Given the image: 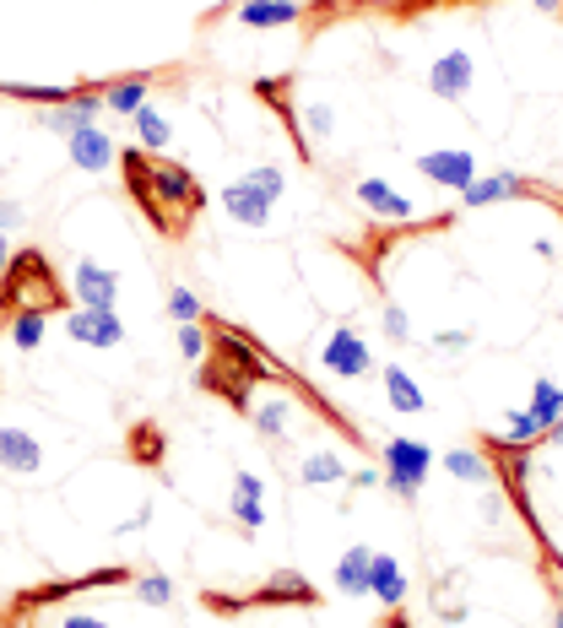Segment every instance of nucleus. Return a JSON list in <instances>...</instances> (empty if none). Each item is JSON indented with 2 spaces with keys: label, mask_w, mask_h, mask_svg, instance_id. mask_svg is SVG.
Returning <instances> with one entry per match:
<instances>
[{
  "label": "nucleus",
  "mask_w": 563,
  "mask_h": 628,
  "mask_svg": "<svg viewBox=\"0 0 563 628\" xmlns=\"http://www.w3.org/2000/svg\"><path fill=\"white\" fill-rule=\"evenodd\" d=\"M352 201H358L363 212L385 217V222H412V217H418V206H412L402 190H391L385 179H358V184H352Z\"/></svg>",
  "instance_id": "obj_7"
},
{
  "label": "nucleus",
  "mask_w": 563,
  "mask_h": 628,
  "mask_svg": "<svg viewBox=\"0 0 563 628\" xmlns=\"http://www.w3.org/2000/svg\"><path fill=\"white\" fill-rule=\"evenodd\" d=\"M433 347H439V352H466V347H471V336H466V330H439V336H433Z\"/></svg>",
  "instance_id": "obj_37"
},
{
  "label": "nucleus",
  "mask_w": 563,
  "mask_h": 628,
  "mask_svg": "<svg viewBox=\"0 0 563 628\" xmlns=\"http://www.w3.org/2000/svg\"><path fill=\"white\" fill-rule=\"evenodd\" d=\"M504 509H510V504H504V493H482V520H488V526H499V520H504Z\"/></svg>",
  "instance_id": "obj_38"
},
{
  "label": "nucleus",
  "mask_w": 563,
  "mask_h": 628,
  "mask_svg": "<svg viewBox=\"0 0 563 628\" xmlns=\"http://www.w3.org/2000/svg\"><path fill=\"white\" fill-rule=\"evenodd\" d=\"M298 131H303V147L331 142V136H336V114H331V104H325V98H309V104H303V125H298Z\"/></svg>",
  "instance_id": "obj_22"
},
{
  "label": "nucleus",
  "mask_w": 563,
  "mask_h": 628,
  "mask_svg": "<svg viewBox=\"0 0 563 628\" xmlns=\"http://www.w3.org/2000/svg\"><path fill=\"white\" fill-rule=\"evenodd\" d=\"M71 288H76V304H82V310H115V299H120V277L104 271L98 261H82V266L71 271Z\"/></svg>",
  "instance_id": "obj_9"
},
{
  "label": "nucleus",
  "mask_w": 563,
  "mask_h": 628,
  "mask_svg": "<svg viewBox=\"0 0 563 628\" xmlns=\"http://www.w3.org/2000/svg\"><path fill=\"white\" fill-rule=\"evenodd\" d=\"M559 195H563V184H559Z\"/></svg>",
  "instance_id": "obj_45"
},
{
  "label": "nucleus",
  "mask_w": 563,
  "mask_h": 628,
  "mask_svg": "<svg viewBox=\"0 0 563 628\" xmlns=\"http://www.w3.org/2000/svg\"><path fill=\"white\" fill-rule=\"evenodd\" d=\"M369 564H374V553H369L363 542L347 547L342 564H336V591H342V596H369Z\"/></svg>",
  "instance_id": "obj_17"
},
{
  "label": "nucleus",
  "mask_w": 563,
  "mask_h": 628,
  "mask_svg": "<svg viewBox=\"0 0 563 628\" xmlns=\"http://www.w3.org/2000/svg\"><path fill=\"white\" fill-rule=\"evenodd\" d=\"M233 498H266V482H261L255 471H239V476H233Z\"/></svg>",
  "instance_id": "obj_36"
},
{
  "label": "nucleus",
  "mask_w": 563,
  "mask_h": 628,
  "mask_svg": "<svg viewBox=\"0 0 563 628\" xmlns=\"http://www.w3.org/2000/svg\"><path fill=\"white\" fill-rule=\"evenodd\" d=\"M11 266V244H5V233H0V271Z\"/></svg>",
  "instance_id": "obj_42"
},
{
  "label": "nucleus",
  "mask_w": 563,
  "mask_h": 628,
  "mask_svg": "<svg viewBox=\"0 0 563 628\" xmlns=\"http://www.w3.org/2000/svg\"><path fill=\"white\" fill-rule=\"evenodd\" d=\"M233 515H239V526H250V531L266 526V504H261V498H233Z\"/></svg>",
  "instance_id": "obj_34"
},
{
  "label": "nucleus",
  "mask_w": 563,
  "mask_h": 628,
  "mask_svg": "<svg viewBox=\"0 0 563 628\" xmlns=\"http://www.w3.org/2000/svg\"><path fill=\"white\" fill-rule=\"evenodd\" d=\"M104 585H131V569H93L82 580H49L38 591H27L22 602L27 607H44V602H60V596H76V591H104Z\"/></svg>",
  "instance_id": "obj_11"
},
{
  "label": "nucleus",
  "mask_w": 563,
  "mask_h": 628,
  "mask_svg": "<svg viewBox=\"0 0 563 628\" xmlns=\"http://www.w3.org/2000/svg\"><path fill=\"white\" fill-rule=\"evenodd\" d=\"M233 11H239L244 27H292V22L303 16L298 0H239Z\"/></svg>",
  "instance_id": "obj_16"
},
{
  "label": "nucleus",
  "mask_w": 563,
  "mask_h": 628,
  "mask_svg": "<svg viewBox=\"0 0 563 628\" xmlns=\"http://www.w3.org/2000/svg\"><path fill=\"white\" fill-rule=\"evenodd\" d=\"M385 396H391V407H396V412H422V407H428V401H422V385L407 374V369H402V363H391V369H385Z\"/></svg>",
  "instance_id": "obj_20"
},
{
  "label": "nucleus",
  "mask_w": 563,
  "mask_h": 628,
  "mask_svg": "<svg viewBox=\"0 0 563 628\" xmlns=\"http://www.w3.org/2000/svg\"><path fill=\"white\" fill-rule=\"evenodd\" d=\"M131 585H136L141 602H152V607L173 602V580H168V575H141V580H131Z\"/></svg>",
  "instance_id": "obj_28"
},
{
  "label": "nucleus",
  "mask_w": 563,
  "mask_h": 628,
  "mask_svg": "<svg viewBox=\"0 0 563 628\" xmlns=\"http://www.w3.org/2000/svg\"><path fill=\"white\" fill-rule=\"evenodd\" d=\"M369 596L380 607H402L407 602V575H402V564L391 553H374V564H369Z\"/></svg>",
  "instance_id": "obj_14"
},
{
  "label": "nucleus",
  "mask_w": 563,
  "mask_h": 628,
  "mask_svg": "<svg viewBox=\"0 0 563 628\" xmlns=\"http://www.w3.org/2000/svg\"><path fill=\"white\" fill-rule=\"evenodd\" d=\"M553 628H563V607H559V624H553Z\"/></svg>",
  "instance_id": "obj_44"
},
{
  "label": "nucleus",
  "mask_w": 563,
  "mask_h": 628,
  "mask_svg": "<svg viewBox=\"0 0 563 628\" xmlns=\"http://www.w3.org/2000/svg\"><path fill=\"white\" fill-rule=\"evenodd\" d=\"M125 179H131V195L141 201V212L168 233V217H163V201H173V217L184 222L190 212H201V184L190 168L179 162H146V153H125Z\"/></svg>",
  "instance_id": "obj_1"
},
{
  "label": "nucleus",
  "mask_w": 563,
  "mask_h": 628,
  "mask_svg": "<svg viewBox=\"0 0 563 628\" xmlns=\"http://www.w3.org/2000/svg\"><path fill=\"white\" fill-rule=\"evenodd\" d=\"M82 87H22V82H0V98H22V104H44V109H60L71 104Z\"/></svg>",
  "instance_id": "obj_23"
},
{
  "label": "nucleus",
  "mask_w": 563,
  "mask_h": 628,
  "mask_svg": "<svg viewBox=\"0 0 563 628\" xmlns=\"http://www.w3.org/2000/svg\"><path fill=\"white\" fill-rule=\"evenodd\" d=\"M179 352L195 363V358H206V330L201 325H179Z\"/></svg>",
  "instance_id": "obj_33"
},
{
  "label": "nucleus",
  "mask_w": 563,
  "mask_h": 628,
  "mask_svg": "<svg viewBox=\"0 0 563 628\" xmlns=\"http://www.w3.org/2000/svg\"><path fill=\"white\" fill-rule=\"evenodd\" d=\"M542 445H563V418L553 423V428H548V434H542Z\"/></svg>",
  "instance_id": "obj_41"
},
{
  "label": "nucleus",
  "mask_w": 563,
  "mask_h": 628,
  "mask_svg": "<svg viewBox=\"0 0 563 628\" xmlns=\"http://www.w3.org/2000/svg\"><path fill=\"white\" fill-rule=\"evenodd\" d=\"M380 325H385V336H391V341H412V319H407L402 304H385V319H380Z\"/></svg>",
  "instance_id": "obj_31"
},
{
  "label": "nucleus",
  "mask_w": 563,
  "mask_h": 628,
  "mask_svg": "<svg viewBox=\"0 0 563 628\" xmlns=\"http://www.w3.org/2000/svg\"><path fill=\"white\" fill-rule=\"evenodd\" d=\"M418 173L433 179V184L466 190V184L477 179V162H471V153H460V147H444V153H418Z\"/></svg>",
  "instance_id": "obj_10"
},
{
  "label": "nucleus",
  "mask_w": 563,
  "mask_h": 628,
  "mask_svg": "<svg viewBox=\"0 0 563 628\" xmlns=\"http://www.w3.org/2000/svg\"><path fill=\"white\" fill-rule=\"evenodd\" d=\"M320 363H325V374H336V379H369V369H374L369 341H363L352 325H342V330H331V336H325Z\"/></svg>",
  "instance_id": "obj_3"
},
{
  "label": "nucleus",
  "mask_w": 563,
  "mask_h": 628,
  "mask_svg": "<svg viewBox=\"0 0 563 628\" xmlns=\"http://www.w3.org/2000/svg\"><path fill=\"white\" fill-rule=\"evenodd\" d=\"M537 11H563V0H531Z\"/></svg>",
  "instance_id": "obj_43"
},
{
  "label": "nucleus",
  "mask_w": 563,
  "mask_h": 628,
  "mask_svg": "<svg viewBox=\"0 0 563 628\" xmlns=\"http://www.w3.org/2000/svg\"><path fill=\"white\" fill-rule=\"evenodd\" d=\"M520 195H542V190L531 179H520V173H488V179H471L460 190L466 206H493V201H520Z\"/></svg>",
  "instance_id": "obj_12"
},
{
  "label": "nucleus",
  "mask_w": 563,
  "mask_h": 628,
  "mask_svg": "<svg viewBox=\"0 0 563 628\" xmlns=\"http://www.w3.org/2000/svg\"><path fill=\"white\" fill-rule=\"evenodd\" d=\"M146 98H152V76H125V82L104 87V109L109 114H131L136 120V109H146Z\"/></svg>",
  "instance_id": "obj_18"
},
{
  "label": "nucleus",
  "mask_w": 563,
  "mask_h": 628,
  "mask_svg": "<svg viewBox=\"0 0 563 628\" xmlns=\"http://www.w3.org/2000/svg\"><path fill=\"white\" fill-rule=\"evenodd\" d=\"M444 471L460 476V482H488V476H493L488 456H477V450H450V456H444Z\"/></svg>",
  "instance_id": "obj_25"
},
{
  "label": "nucleus",
  "mask_w": 563,
  "mask_h": 628,
  "mask_svg": "<svg viewBox=\"0 0 563 628\" xmlns=\"http://www.w3.org/2000/svg\"><path fill=\"white\" fill-rule=\"evenodd\" d=\"M471 76H477V71H471V55H466V49H444V55L428 65V93L455 104V98L471 93Z\"/></svg>",
  "instance_id": "obj_6"
},
{
  "label": "nucleus",
  "mask_w": 563,
  "mask_h": 628,
  "mask_svg": "<svg viewBox=\"0 0 563 628\" xmlns=\"http://www.w3.org/2000/svg\"><path fill=\"white\" fill-rule=\"evenodd\" d=\"M44 461L38 439L27 428H0V471H16V476H33Z\"/></svg>",
  "instance_id": "obj_15"
},
{
  "label": "nucleus",
  "mask_w": 563,
  "mask_h": 628,
  "mask_svg": "<svg viewBox=\"0 0 563 628\" xmlns=\"http://www.w3.org/2000/svg\"><path fill=\"white\" fill-rule=\"evenodd\" d=\"M60 628H109V624H104V618H93V613H65Z\"/></svg>",
  "instance_id": "obj_39"
},
{
  "label": "nucleus",
  "mask_w": 563,
  "mask_h": 628,
  "mask_svg": "<svg viewBox=\"0 0 563 628\" xmlns=\"http://www.w3.org/2000/svg\"><path fill=\"white\" fill-rule=\"evenodd\" d=\"M314 607V585L303 580V575H292V569H282V575H272L255 596H244V602H233V613L239 607Z\"/></svg>",
  "instance_id": "obj_8"
},
{
  "label": "nucleus",
  "mask_w": 563,
  "mask_h": 628,
  "mask_svg": "<svg viewBox=\"0 0 563 628\" xmlns=\"http://www.w3.org/2000/svg\"><path fill=\"white\" fill-rule=\"evenodd\" d=\"M168 314H173L179 325H195V319H201V299H195L190 288H173V293H168Z\"/></svg>",
  "instance_id": "obj_29"
},
{
  "label": "nucleus",
  "mask_w": 563,
  "mask_h": 628,
  "mask_svg": "<svg viewBox=\"0 0 563 628\" xmlns=\"http://www.w3.org/2000/svg\"><path fill=\"white\" fill-rule=\"evenodd\" d=\"M526 418L537 423V434H548V428L563 418V385L537 379V385H531V407H526Z\"/></svg>",
  "instance_id": "obj_19"
},
{
  "label": "nucleus",
  "mask_w": 563,
  "mask_h": 628,
  "mask_svg": "<svg viewBox=\"0 0 563 628\" xmlns=\"http://www.w3.org/2000/svg\"><path fill=\"white\" fill-rule=\"evenodd\" d=\"M298 476H303L309 487H325V482H347V461H342L336 450H314V456H303Z\"/></svg>",
  "instance_id": "obj_21"
},
{
  "label": "nucleus",
  "mask_w": 563,
  "mask_h": 628,
  "mask_svg": "<svg viewBox=\"0 0 563 628\" xmlns=\"http://www.w3.org/2000/svg\"><path fill=\"white\" fill-rule=\"evenodd\" d=\"M5 228H22V206H11V201H0V233Z\"/></svg>",
  "instance_id": "obj_40"
},
{
  "label": "nucleus",
  "mask_w": 563,
  "mask_h": 628,
  "mask_svg": "<svg viewBox=\"0 0 563 628\" xmlns=\"http://www.w3.org/2000/svg\"><path fill=\"white\" fill-rule=\"evenodd\" d=\"M131 439H136V461H152V467L163 461V428H152V423H141V428H136V434H131Z\"/></svg>",
  "instance_id": "obj_30"
},
{
  "label": "nucleus",
  "mask_w": 563,
  "mask_h": 628,
  "mask_svg": "<svg viewBox=\"0 0 563 628\" xmlns=\"http://www.w3.org/2000/svg\"><path fill=\"white\" fill-rule=\"evenodd\" d=\"M65 336L82 341V347L109 352V347L125 341V325H120V314L115 310H76V314H65Z\"/></svg>",
  "instance_id": "obj_5"
},
{
  "label": "nucleus",
  "mask_w": 563,
  "mask_h": 628,
  "mask_svg": "<svg viewBox=\"0 0 563 628\" xmlns=\"http://www.w3.org/2000/svg\"><path fill=\"white\" fill-rule=\"evenodd\" d=\"M504 428H510V445H537V439H542V434H537V423H531L526 412H510V418H504Z\"/></svg>",
  "instance_id": "obj_32"
},
{
  "label": "nucleus",
  "mask_w": 563,
  "mask_h": 628,
  "mask_svg": "<svg viewBox=\"0 0 563 628\" xmlns=\"http://www.w3.org/2000/svg\"><path fill=\"white\" fill-rule=\"evenodd\" d=\"M136 136L146 142V153H163L168 142H173V125H168V114H157L152 104L136 109Z\"/></svg>",
  "instance_id": "obj_24"
},
{
  "label": "nucleus",
  "mask_w": 563,
  "mask_h": 628,
  "mask_svg": "<svg viewBox=\"0 0 563 628\" xmlns=\"http://www.w3.org/2000/svg\"><path fill=\"white\" fill-rule=\"evenodd\" d=\"M380 461H385V487L396 498H418L422 476L433 467V445H422V439H385Z\"/></svg>",
  "instance_id": "obj_2"
},
{
  "label": "nucleus",
  "mask_w": 563,
  "mask_h": 628,
  "mask_svg": "<svg viewBox=\"0 0 563 628\" xmlns=\"http://www.w3.org/2000/svg\"><path fill=\"white\" fill-rule=\"evenodd\" d=\"M11 341L27 352V347H38L44 341V310H16L11 314Z\"/></svg>",
  "instance_id": "obj_26"
},
{
  "label": "nucleus",
  "mask_w": 563,
  "mask_h": 628,
  "mask_svg": "<svg viewBox=\"0 0 563 628\" xmlns=\"http://www.w3.org/2000/svg\"><path fill=\"white\" fill-rule=\"evenodd\" d=\"M65 153H71V162L82 168V173H104L109 162H120V153H115V142L98 131V125H82L76 136H65Z\"/></svg>",
  "instance_id": "obj_13"
},
{
  "label": "nucleus",
  "mask_w": 563,
  "mask_h": 628,
  "mask_svg": "<svg viewBox=\"0 0 563 628\" xmlns=\"http://www.w3.org/2000/svg\"><path fill=\"white\" fill-rule=\"evenodd\" d=\"M223 206H228V217H233L239 228H266L272 212H277V201H272L250 173H239L233 184H223Z\"/></svg>",
  "instance_id": "obj_4"
},
{
  "label": "nucleus",
  "mask_w": 563,
  "mask_h": 628,
  "mask_svg": "<svg viewBox=\"0 0 563 628\" xmlns=\"http://www.w3.org/2000/svg\"><path fill=\"white\" fill-rule=\"evenodd\" d=\"M287 423H292L287 396H272V401H261V407H255V428H261V434H282Z\"/></svg>",
  "instance_id": "obj_27"
},
{
  "label": "nucleus",
  "mask_w": 563,
  "mask_h": 628,
  "mask_svg": "<svg viewBox=\"0 0 563 628\" xmlns=\"http://www.w3.org/2000/svg\"><path fill=\"white\" fill-rule=\"evenodd\" d=\"M250 179L272 195V201H282V190H287V179H282V168H272V162H261V168H250Z\"/></svg>",
  "instance_id": "obj_35"
}]
</instances>
